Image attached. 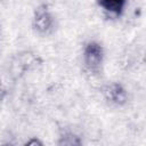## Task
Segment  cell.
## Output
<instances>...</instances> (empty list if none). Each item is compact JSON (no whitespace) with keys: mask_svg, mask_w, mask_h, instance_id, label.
Listing matches in <instances>:
<instances>
[{"mask_svg":"<svg viewBox=\"0 0 146 146\" xmlns=\"http://www.w3.org/2000/svg\"><path fill=\"white\" fill-rule=\"evenodd\" d=\"M83 63L91 73H98L104 62V48L97 41H89L83 48Z\"/></svg>","mask_w":146,"mask_h":146,"instance_id":"1","label":"cell"},{"mask_svg":"<svg viewBox=\"0 0 146 146\" xmlns=\"http://www.w3.org/2000/svg\"><path fill=\"white\" fill-rule=\"evenodd\" d=\"M55 25V18L49 9V6L42 3L38 6L33 13L32 26L39 34L47 35L52 32Z\"/></svg>","mask_w":146,"mask_h":146,"instance_id":"2","label":"cell"},{"mask_svg":"<svg viewBox=\"0 0 146 146\" xmlns=\"http://www.w3.org/2000/svg\"><path fill=\"white\" fill-rule=\"evenodd\" d=\"M103 96L112 105L123 106L128 102V92L119 82H112L103 88Z\"/></svg>","mask_w":146,"mask_h":146,"instance_id":"3","label":"cell"},{"mask_svg":"<svg viewBox=\"0 0 146 146\" xmlns=\"http://www.w3.org/2000/svg\"><path fill=\"white\" fill-rule=\"evenodd\" d=\"M97 5L106 13L119 17L124 10L127 0H97Z\"/></svg>","mask_w":146,"mask_h":146,"instance_id":"4","label":"cell"},{"mask_svg":"<svg viewBox=\"0 0 146 146\" xmlns=\"http://www.w3.org/2000/svg\"><path fill=\"white\" fill-rule=\"evenodd\" d=\"M59 145H70V146H73V145H81L82 141L80 140L79 137H76L74 133L72 132H65L64 136L59 137V141H58Z\"/></svg>","mask_w":146,"mask_h":146,"instance_id":"5","label":"cell"},{"mask_svg":"<svg viewBox=\"0 0 146 146\" xmlns=\"http://www.w3.org/2000/svg\"><path fill=\"white\" fill-rule=\"evenodd\" d=\"M24 145H25V146H43V141L40 140V139L36 138V137H32V138H30L29 140H26V141L24 143Z\"/></svg>","mask_w":146,"mask_h":146,"instance_id":"6","label":"cell"},{"mask_svg":"<svg viewBox=\"0 0 146 146\" xmlns=\"http://www.w3.org/2000/svg\"><path fill=\"white\" fill-rule=\"evenodd\" d=\"M5 96H6V88H5V86L2 84V82L0 80V103L5 98Z\"/></svg>","mask_w":146,"mask_h":146,"instance_id":"7","label":"cell"}]
</instances>
